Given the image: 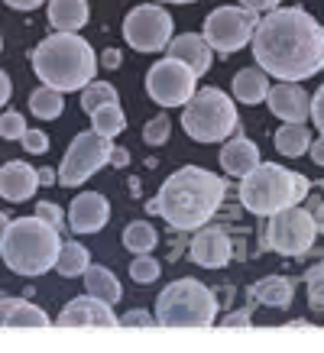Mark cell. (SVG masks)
<instances>
[{"label": "cell", "instance_id": "obj_25", "mask_svg": "<svg viewBox=\"0 0 324 353\" xmlns=\"http://www.w3.org/2000/svg\"><path fill=\"white\" fill-rule=\"evenodd\" d=\"M308 146H312V133L305 123H285L282 130H276V152L279 156L295 159V156L308 152Z\"/></svg>", "mask_w": 324, "mask_h": 353}, {"label": "cell", "instance_id": "obj_43", "mask_svg": "<svg viewBox=\"0 0 324 353\" xmlns=\"http://www.w3.org/2000/svg\"><path fill=\"white\" fill-rule=\"evenodd\" d=\"M10 94H13V85H10V78H7V72H0V108L10 101Z\"/></svg>", "mask_w": 324, "mask_h": 353}, {"label": "cell", "instance_id": "obj_1", "mask_svg": "<svg viewBox=\"0 0 324 353\" xmlns=\"http://www.w3.org/2000/svg\"><path fill=\"white\" fill-rule=\"evenodd\" d=\"M250 43L256 65L279 81H305L324 68V26L302 7L266 13Z\"/></svg>", "mask_w": 324, "mask_h": 353}, {"label": "cell", "instance_id": "obj_36", "mask_svg": "<svg viewBox=\"0 0 324 353\" xmlns=\"http://www.w3.org/2000/svg\"><path fill=\"white\" fill-rule=\"evenodd\" d=\"M36 217H43L45 224H52V227H59V230H62V211H59L52 201H39V204H36Z\"/></svg>", "mask_w": 324, "mask_h": 353}, {"label": "cell", "instance_id": "obj_30", "mask_svg": "<svg viewBox=\"0 0 324 353\" xmlns=\"http://www.w3.org/2000/svg\"><path fill=\"white\" fill-rule=\"evenodd\" d=\"M117 101H120L117 88L108 85V81H91V85L81 88V110H85V114L104 108V104H117Z\"/></svg>", "mask_w": 324, "mask_h": 353}, {"label": "cell", "instance_id": "obj_23", "mask_svg": "<svg viewBox=\"0 0 324 353\" xmlns=\"http://www.w3.org/2000/svg\"><path fill=\"white\" fill-rule=\"evenodd\" d=\"M292 295H295V289L285 276H266L253 285V299L259 305H270V308H289Z\"/></svg>", "mask_w": 324, "mask_h": 353}, {"label": "cell", "instance_id": "obj_34", "mask_svg": "<svg viewBox=\"0 0 324 353\" xmlns=\"http://www.w3.org/2000/svg\"><path fill=\"white\" fill-rule=\"evenodd\" d=\"M26 130H30V127H26L23 114H17V110H7V114L0 117V137H3V139H20Z\"/></svg>", "mask_w": 324, "mask_h": 353}, {"label": "cell", "instance_id": "obj_46", "mask_svg": "<svg viewBox=\"0 0 324 353\" xmlns=\"http://www.w3.org/2000/svg\"><path fill=\"white\" fill-rule=\"evenodd\" d=\"M59 182V172L55 169H39V185H55Z\"/></svg>", "mask_w": 324, "mask_h": 353}, {"label": "cell", "instance_id": "obj_29", "mask_svg": "<svg viewBox=\"0 0 324 353\" xmlns=\"http://www.w3.org/2000/svg\"><path fill=\"white\" fill-rule=\"evenodd\" d=\"M156 243H159V236H156V230H152L146 221H133V224H127V230H123V246H127L133 256H136V253H150Z\"/></svg>", "mask_w": 324, "mask_h": 353}, {"label": "cell", "instance_id": "obj_13", "mask_svg": "<svg viewBox=\"0 0 324 353\" xmlns=\"http://www.w3.org/2000/svg\"><path fill=\"white\" fill-rule=\"evenodd\" d=\"M117 324L120 321L114 318L110 305L94 295H81L59 311V327H117Z\"/></svg>", "mask_w": 324, "mask_h": 353}, {"label": "cell", "instance_id": "obj_11", "mask_svg": "<svg viewBox=\"0 0 324 353\" xmlns=\"http://www.w3.org/2000/svg\"><path fill=\"white\" fill-rule=\"evenodd\" d=\"M123 39L136 52H162L172 43V17L159 3H140L123 20Z\"/></svg>", "mask_w": 324, "mask_h": 353}, {"label": "cell", "instance_id": "obj_2", "mask_svg": "<svg viewBox=\"0 0 324 353\" xmlns=\"http://www.w3.org/2000/svg\"><path fill=\"white\" fill-rule=\"evenodd\" d=\"M227 182L201 165H185L162 182L159 194L150 201V214L162 217L175 230H198L221 211Z\"/></svg>", "mask_w": 324, "mask_h": 353}, {"label": "cell", "instance_id": "obj_35", "mask_svg": "<svg viewBox=\"0 0 324 353\" xmlns=\"http://www.w3.org/2000/svg\"><path fill=\"white\" fill-rule=\"evenodd\" d=\"M20 143H23V150H26V152H36V156L49 150V137H45L43 130H26V133L20 137Z\"/></svg>", "mask_w": 324, "mask_h": 353}, {"label": "cell", "instance_id": "obj_8", "mask_svg": "<svg viewBox=\"0 0 324 353\" xmlns=\"http://www.w3.org/2000/svg\"><path fill=\"white\" fill-rule=\"evenodd\" d=\"M259 13L247 10V7H217L214 13L205 17V32L201 36L217 55H230L253 39Z\"/></svg>", "mask_w": 324, "mask_h": 353}, {"label": "cell", "instance_id": "obj_51", "mask_svg": "<svg viewBox=\"0 0 324 353\" xmlns=\"http://www.w3.org/2000/svg\"><path fill=\"white\" fill-rule=\"evenodd\" d=\"M321 266H324V263H321Z\"/></svg>", "mask_w": 324, "mask_h": 353}, {"label": "cell", "instance_id": "obj_27", "mask_svg": "<svg viewBox=\"0 0 324 353\" xmlns=\"http://www.w3.org/2000/svg\"><path fill=\"white\" fill-rule=\"evenodd\" d=\"M123 127H127V117H123V110H120V104H104V108L91 110V130L94 133H101V137H120L123 133Z\"/></svg>", "mask_w": 324, "mask_h": 353}, {"label": "cell", "instance_id": "obj_45", "mask_svg": "<svg viewBox=\"0 0 324 353\" xmlns=\"http://www.w3.org/2000/svg\"><path fill=\"white\" fill-rule=\"evenodd\" d=\"M312 217H314V227H318V234H324V204H314V208H312Z\"/></svg>", "mask_w": 324, "mask_h": 353}, {"label": "cell", "instance_id": "obj_19", "mask_svg": "<svg viewBox=\"0 0 324 353\" xmlns=\"http://www.w3.org/2000/svg\"><path fill=\"white\" fill-rule=\"evenodd\" d=\"M256 165H259V150L253 139L237 137V139H230V143H224V150H221V169H224L227 175L243 179V175H250Z\"/></svg>", "mask_w": 324, "mask_h": 353}, {"label": "cell", "instance_id": "obj_7", "mask_svg": "<svg viewBox=\"0 0 324 353\" xmlns=\"http://www.w3.org/2000/svg\"><path fill=\"white\" fill-rule=\"evenodd\" d=\"M182 127L194 143H221V139H227L237 130V108H234V101L224 91L201 88L185 104Z\"/></svg>", "mask_w": 324, "mask_h": 353}, {"label": "cell", "instance_id": "obj_22", "mask_svg": "<svg viewBox=\"0 0 324 353\" xmlns=\"http://www.w3.org/2000/svg\"><path fill=\"white\" fill-rule=\"evenodd\" d=\"M270 94V81L263 68H240L234 75V97L243 104H263Z\"/></svg>", "mask_w": 324, "mask_h": 353}, {"label": "cell", "instance_id": "obj_32", "mask_svg": "<svg viewBox=\"0 0 324 353\" xmlns=\"http://www.w3.org/2000/svg\"><path fill=\"white\" fill-rule=\"evenodd\" d=\"M305 282H308V305L314 311H324V266L308 269Z\"/></svg>", "mask_w": 324, "mask_h": 353}, {"label": "cell", "instance_id": "obj_50", "mask_svg": "<svg viewBox=\"0 0 324 353\" xmlns=\"http://www.w3.org/2000/svg\"><path fill=\"white\" fill-rule=\"evenodd\" d=\"M0 46H3V39H0Z\"/></svg>", "mask_w": 324, "mask_h": 353}, {"label": "cell", "instance_id": "obj_18", "mask_svg": "<svg viewBox=\"0 0 324 353\" xmlns=\"http://www.w3.org/2000/svg\"><path fill=\"white\" fill-rule=\"evenodd\" d=\"M169 59H179L182 65H188L194 72V78L205 75L211 68V59H214V49L205 43V36H194V32H185V36H175L169 43Z\"/></svg>", "mask_w": 324, "mask_h": 353}, {"label": "cell", "instance_id": "obj_6", "mask_svg": "<svg viewBox=\"0 0 324 353\" xmlns=\"http://www.w3.org/2000/svg\"><path fill=\"white\" fill-rule=\"evenodd\" d=\"M217 314V299L198 279H179L162 289L156 301V324L159 327H211Z\"/></svg>", "mask_w": 324, "mask_h": 353}, {"label": "cell", "instance_id": "obj_4", "mask_svg": "<svg viewBox=\"0 0 324 353\" xmlns=\"http://www.w3.org/2000/svg\"><path fill=\"white\" fill-rule=\"evenodd\" d=\"M59 236H62V230L45 224L43 217H17L7 224L0 256L17 276H43V272L55 269V259L62 250Z\"/></svg>", "mask_w": 324, "mask_h": 353}, {"label": "cell", "instance_id": "obj_14", "mask_svg": "<svg viewBox=\"0 0 324 353\" xmlns=\"http://www.w3.org/2000/svg\"><path fill=\"white\" fill-rule=\"evenodd\" d=\"M266 104L279 120L285 123H305L308 114H312V97L305 94V88L298 81H285V85L270 88L266 94Z\"/></svg>", "mask_w": 324, "mask_h": 353}, {"label": "cell", "instance_id": "obj_38", "mask_svg": "<svg viewBox=\"0 0 324 353\" xmlns=\"http://www.w3.org/2000/svg\"><path fill=\"white\" fill-rule=\"evenodd\" d=\"M221 327H250V308H240L234 314L221 318Z\"/></svg>", "mask_w": 324, "mask_h": 353}, {"label": "cell", "instance_id": "obj_15", "mask_svg": "<svg viewBox=\"0 0 324 353\" xmlns=\"http://www.w3.org/2000/svg\"><path fill=\"white\" fill-rule=\"evenodd\" d=\"M192 263H198L201 269H224L234 256V243L221 227H205L201 234L192 240Z\"/></svg>", "mask_w": 324, "mask_h": 353}, {"label": "cell", "instance_id": "obj_17", "mask_svg": "<svg viewBox=\"0 0 324 353\" xmlns=\"http://www.w3.org/2000/svg\"><path fill=\"white\" fill-rule=\"evenodd\" d=\"M36 188H39V169H32L30 162H7L0 169V198L20 204L30 201Z\"/></svg>", "mask_w": 324, "mask_h": 353}, {"label": "cell", "instance_id": "obj_10", "mask_svg": "<svg viewBox=\"0 0 324 353\" xmlns=\"http://www.w3.org/2000/svg\"><path fill=\"white\" fill-rule=\"evenodd\" d=\"M110 152H114V143L108 137H101L94 130L88 133H78L72 139V146L65 152L62 169H59V185L65 188H75V185H85L97 169H104L110 162Z\"/></svg>", "mask_w": 324, "mask_h": 353}, {"label": "cell", "instance_id": "obj_33", "mask_svg": "<svg viewBox=\"0 0 324 353\" xmlns=\"http://www.w3.org/2000/svg\"><path fill=\"white\" fill-rule=\"evenodd\" d=\"M169 133H172V123H169V117H165V114L152 117L150 123L143 127V139H146L150 146H162V143L169 139Z\"/></svg>", "mask_w": 324, "mask_h": 353}, {"label": "cell", "instance_id": "obj_37", "mask_svg": "<svg viewBox=\"0 0 324 353\" xmlns=\"http://www.w3.org/2000/svg\"><path fill=\"white\" fill-rule=\"evenodd\" d=\"M308 117L314 120V127H318V133H324V85L318 88V94L312 97V114Z\"/></svg>", "mask_w": 324, "mask_h": 353}, {"label": "cell", "instance_id": "obj_12", "mask_svg": "<svg viewBox=\"0 0 324 353\" xmlns=\"http://www.w3.org/2000/svg\"><path fill=\"white\" fill-rule=\"evenodd\" d=\"M146 94L159 108H185L188 97L194 94V72L179 59H159L146 75Z\"/></svg>", "mask_w": 324, "mask_h": 353}, {"label": "cell", "instance_id": "obj_9", "mask_svg": "<svg viewBox=\"0 0 324 353\" xmlns=\"http://www.w3.org/2000/svg\"><path fill=\"white\" fill-rule=\"evenodd\" d=\"M314 236H318V227H314L312 211H302V208L295 204V208L276 211V214L270 217L263 246H270V250L282 253V256H305V253L312 250Z\"/></svg>", "mask_w": 324, "mask_h": 353}, {"label": "cell", "instance_id": "obj_3", "mask_svg": "<svg viewBox=\"0 0 324 353\" xmlns=\"http://www.w3.org/2000/svg\"><path fill=\"white\" fill-rule=\"evenodd\" d=\"M32 72L55 91H81L97 75V55L78 32H52L32 49Z\"/></svg>", "mask_w": 324, "mask_h": 353}, {"label": "cell", "instance_id": "obj_41", "mask_svg": "<svg viewBox=\"0 0 324 353\" xmlns=\"http://www.w3.org/2000/svg\"><path fill=\"white\" fill-rule=\"evenodd\" d=\"M7 7H13V10H36V7H43L45 0H3Z\"/></svg>", "mask_w": 324, "mask_h": 353}, {"label": "cell", "instance_id": "obj_21", "mask_svg": "<svg viewBox=\"0 0 324 353\" xmlns=\"http://www.w3.org/2000/svg\"><path fill=\"white\" fill-rule=\"evenodd\" d=\"M88 0H49V23L59 32H78L88 23Z\"/></svg>", "mask_w": 324, "mask_h": 353}, {"label": "cell", "instance_id": "obj_39", "mask_svg": "<svg viewBox=\"0 0 324 353\" xmlns=\"http://www.w3.org/2000/svg\"><path fill=\"white\" fill-rule=\"evenodd\" d=\"M240 3L253 13H272V10H279L282 0H240Z\"/></svg>", "mask_w": 324, "mask_h": 353}, {"label": "cell", "instance_id": "obj_40", "mask_svg": "<svg viewBox=\"0 0 324 353\" xmlns=\"http://www.w3.org/2000/svg\"><path fill=\"white\" fill-rule=\"evenodd\" d=\"M143 314H146V311H140V308L130 311V314L120 324H127V327H150V324H156V321H150V318H143Z\"/></svg>", "mask_w": 324, "mask_h": 353}, {"label": "cell", "instance_id": "obj_5", "mask_svg": "<svg viewBox=\"0 0 324 353\" xmlns=\"http://www.w3.org/2000/svg\"><path fill=\"white\" fill-rule=\"evenodd\" d=\"M308 179L302 172H292L279 162H259L256 169L243 175L240 185V204L250 214L256 217H272L276 211L295 208L308 198Z\"/></svg>", "mask_w": 324, "mask_h": 353}, {"label": "cell", "instance_id": "obj_42", "mask_svg": "<svg viewBox=\"0 0 324 353\" xmlns=\"http://www.w3.org/2000/svg\"><path fill=\"white\" fill-rule=\"evenodd\" d=\"M308 156H312V162H318V165H324V137H318L308 146Z\"/></svg>", "mask_w": 324, "mask_h": 353}, {"label": "cell", "instance_id": "obj_48", "mask_svg": "<svg viewBox=\"0 0 324 353\" xmlns=\"http://www.w3.org/2000/svg\"><path fill=\"white\" fill-rule=\"evenodd\" d=\"M7 224H10V221H7V214L0 211V243H3V234H7Z\"/></svg>", "mask_w": 324, "mask_h": 353}, {"label": "cell", "instance_id": "obj_28", "mask_svg": "<svg viewBox=\"0 0 324 353\" xmlns=\"http://www.w3.org/2000/svg\"><path fill=\"white\" fill-rule=\"evenodd\" d=\"M30 110L36 114L39 120H55L59 114L65 110V101H62V91H55V88L43 85L36 88L30 94Z\"/></svg>", "mask_w": 324, "mask_h": 353}, {"label": "cell", "instance_id": "obj_49", "mask_svg": "<svg viewBox=\"0 0 324 353\" xmlns=\"http://www.w3.org/2000/svg\"><path fill=\"white\" fill-rule=\"evenodd\" d=\"M162 3H194V0H162Z\"/></svg>", "mask_w": 324, "mask_h": 353}, {"label": "cell", "instance_id": "obj_16", "mask_svg": "<svg viewBox=\"0 0 324 353\" xmlns=\"http://www.w3.org/2000/svg\"><path fill=\"white\" fill-rule=\"evenodd\" d=\"M110 217V204L101 192H85L78 194L72 208H68V224L75 234H97L101 227L108 224Z\"/></svg>", "mask_w": 324, "mask_h": 353}, {"label": "cell", "instance_id": "obj_47", "mask_svg": "<svg viewBox=\"0 0 324 353\" xmlns=\"http://www.w3.org/2000/svg\"><path fill=\"white\" fill-rule=\"evenodd\" d=\"M101 62L108 65V68H117V65H120V52H117V49H108V52H104V59H101Z\"/></svg>", "mask_w": 324, "mask_h": 353}, {"label": "cell", "instance_id": "obj_20", "mask_svg": "<svg viewBox=\"0 0 324 353\" xmlns=\"http://www.w3.org/2000/svg\"><path fill=\"white\" fill-rule=\"evenodd\" d=\"M49 314L26 299H0V327H49Z\"/></svg>", "mask_w": 324, "mask_h": 353}, {"label": "cell", "instance_id": "obj_44", "mask_svg": "<svg viewBox=\"0 0 324 353\" xmlns=\"http://www.w3.org/2000/svg\"><path fill=\"white\" fill-rule=\"evenodd\" d=\"M110 162H114L117 169H123V165L130 162V152L123 150V146H114V152H110Z\"/></svg>", "mask_w": 324, "mask_h": 353}, {"label": "cell", "instance_id": "obj_31", "mask_svg": "<svg viewBox=\"0 0 324 353\" xmlns=\"http://www.w3.org/2000/svg\"><path fill=\"white\" fill-rule=\"evenodd\" d=\"M130 276H133V282H156L159 279V259H152L150 253H136V259L130 263Z\"/></svg>", "mask_w": 324, "mask_h": 353}, {"label": "cell", "instance_id": "obj_24", "mask_svg": "<svg viewBox=\"0 0 324 353\" xmlns=\"http://www.w3.org/2000/svg\"><path fill=\"white\" fill-rule=\"evenodd\" d=\"M85 289H88V295L108 301V305H117L120 295H123L117 276H114L110 269H104V266H88L85 269Z\"/></svg>", "mask_w": 324, "mask_h": 353}, {"label": "cell", "instance_id": "obj_26", "mask_svg": "<svg viewBox=\"0 0 324 353\" xmlns=\"http://www.w3.org/2000/svg\"><path fill=\"white\" fill-rule=\"evenodd\" d=\"M88 266H91V253H88L85 246L75 243V240L62 243V250H59V259H55V269H59V276H62V279L85 276Z\"/></svg>", "mask_w": 324, "mask_h": 353}]
</instances>
